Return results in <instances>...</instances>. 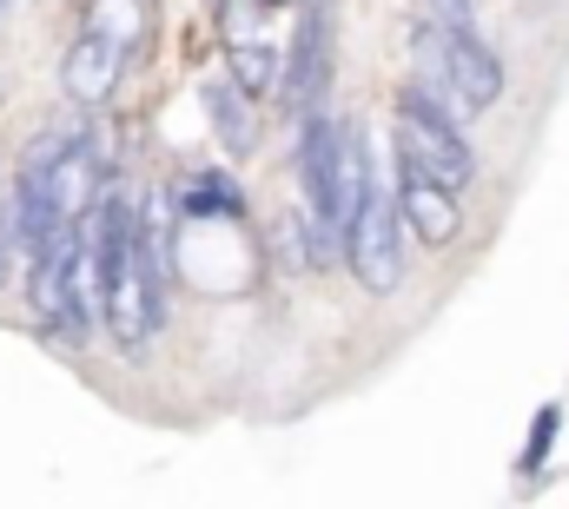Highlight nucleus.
Masks as SVG:
<instances>
[{
  "label": "nucleus",
  "instance_id": "obj_4",
  "mask_svg": "<svg viewBox=\"0 0 569 509\" xmlns=\"http://www.w3.org/2000/svg\"><path fill=\"white\" fill-rule=\"evenodd\" d=\"M331 93V0H305L291 53H284V80H279V107L284 113H318Z\"/></svg>",
  "mask_w": 569,
  "mask_h": 509
},
{
  "label": "nucleus",
  "instance_id": "obj_1",
  "mask_svg": "<svg viewBox=\"0 0 569 509\" xmlns=\"http://www.w3.org/2000/svg\"><path fill=\"white\" fill-rule=\"evenodd\" d=\"M345 258H351V278L371 298H391L405 285V219H398V192L385 186L365 127H351V226H345Z\"/></svg>",
  "mask_w": 569,
  "mask_h": 509
},
{
  "label": "nucleus",
  "instance_id": "obj_2",
  "mask_svg": "<svg viewBox=\"0 0 569 509\" xmlns=\"http://www.w3.org/2000/svg\"><path fill=\"white\" fill-rule=\"evenodd\" d=\"M298 186H305V219L325 239V252H345L351 226V120L338 113H305L298 127Z\"/></svg>",
  "mask_w": 569,
  "mask_h": 509
},
{
  "label": "nucleus",
  "instance_id": "obj_16",
  "mask_svg": "<svg viewBox=\"0 0 569 509\" xmlns=\"http://www.w3.org/2000/svg\"><path fill=\"white\" fill-rule=\"evenodd\" d=\"M259 7H284V0H259Z\"/></svg>",
  "mask_w": 569,
  "mask_h": 509
},
{
  "label": "nucleus",
  "instance_id": "obj_10",
  "mask_svg": "<svg viewBox=\"0 0 569 509\" xmlns=\"http://www.w3.org/2000/svg\"><path fill=\"white\" fill-rule=\"evenodd\" d=\"M206 127H212V139L232 152V159H246L252 146H259V100H246L232 80H206Z\"/></svg>",
  "mask_w": 569,
  "mask_h": 509
},
{
  "label": "nucleus",
  "instance_id": "obj_13",
  "mask_svg": "<svg viewBox=\"0 0 569 509\" xmlns=\"http://www.w3.org/2000/svg\"><path fill=\"white\" fill-rule=\"evenodd\" d=\"M425 7H430L425 20H437L443 33H477V7L470 0H425Z\"/></svg>",
  "mask_w": 569,
  "mask_h": 509
},
{
  "label": "nucleus",
  "instance_id": "obj_15",
  "mask_svg": "<svg viewBox=\"0 0 569 509\" xmlns=\"http://www.w3.org/2000/svg\"><path fill=\"white\" fill-rule=\"evenodd\" d=\"M557 417H563V410H543V417H537V430H530V450H523V470H537V463H543V450L557 443Z\"/></svg>",
  "mask_w": 569,
  "mask_h": 509
},
{
  "label": "nucleus",
  "instance_id": "obj_12",
  "mask_svg": "<svg viewBox=\"0 0 569 509\" xmlns=\"http://www.w3.org/2000/svg\"><path fill=\"white\" fill-rule=\"evenodd\" d=\"M87 27L107 33V40H120V47L133 53L146 33H152V13H146V0H93V7H87Z\"/></svg>",
  "mask_w": 569,
  "mask_h": 509
},
{
  "label": "nucleus",
  "instance_id": "obj_3",
  "mask_svg": "<svg viewBox=\"0 0 569 509\" xmlns=\"http://www.w3.org/2000/svg\"><path fill=\"white\" fill-rule=\"evenodd\" d=\"M398 152L418 159L430 179L450 186V192H463V186L477 179V152H470V139L457 132V120L443 113V100L430 93L425 80H411V87L398 93Z\"/></svg>",
  "mask_w": 569,
  "mask_h": 509
},
{
  "label": "nucleus",
  "instance_id": "obj_8",
  "mask_svg": "<svg viewBox=\"0 0 569 509\" xmlns=\"http://www.w3.org/2000/svg\"><path fill=\"white\" fill-rule=\"evenodd\" d=\"M127 60H133V53H127L120 40H107V33H93V27H80V40L67 47V67H60L67 100H73L80 113H100V107L113 100V87H120Z\"/></svg>",
  "mask_w": 569,
  "mask_h": 509
},
{
  "label": "nucleus",
  "instance_id": "obj_5",
  "mask_svg": "<svg viewBox=\"0 0 569 509\" xmlns=\"http://www.w3.org/2000/svg\"><path fill=\"white\" fill-rule=\"evenodd\" d=\"M27 311H33V325H40L47 338H60V345H87V338H93V325H87L80 305H73V232H67L60 246H47V252L27 258Z\"/></svg>",
  "mask_w": 569,
  "mask_h": 509
},
{
  "label": "nucleus",
  "instance_id": "obj_9",
  "mask_svg": "<svg viewBox=\"0 0 569 509\" xmlns=\"http://www.w3.org/2000/svg\"><path fill=\"white\" fill-rule=\"evenodd\" d=\"M166 206H172V219H232V226L246 219V192H239V179L219 172V166H186V172L172 179Z\"/></svg>",
  "mask_w": 569,
  "mask_h": 509
},
{
  "label": "nucleus",
  "instance_id": "obj_17",
  "mask_svg": "<svg viewBox=\"0 0 569 509\" xmlns=\"http://www.w3.org/2000/svg\"><path fill=\"white\" fill-rule=\"evenodd\" d=\"M7 7H13V0H0V13H7Z\"/></svg>",
  "mask_w": 569,
  "mask_h": 509
},
{
  "label": "nucleus",
  "instance_id": "obj_14",
  "mask_svg": "<svg viewBox=\"0 0 569 509\" xmlns=\"http://www.w3.org/2000/svg\"><path fill=\"white\" fill-rule=\"evenodd\" d=\"M13 265H20V232H13V206L0 199V285L13 278Z\"/></svg>",
  "mask_w": 569,
  "mask_h": 509
},
{
  "label": "nucleus",
  "instance_id": "obj_7",
  "mask_svg": "<svg viewBox=\"0 0 569 509\" xmlns=\"http://www.w3.org/2000/svg\"><path fill=\"white\" fill-rule=\"evenodd\" d=\"M391 192H398V219H405L425 246H450V239L463 232V206H457V192L437 186L425 166L405 159V152H398V186H391Z\"/></svg>",
  "mask_w": 569,
  "mask_h": 509
},
{
  "label": "nucleus",
  "instance_id": "obj_11",
  "mask_svg": "<svg viewBox=\"0 0 569 509\" xmlns=\"http://www.w3.org/2000/svg\"><path fill=\"white\" fill-rule=\"evenodd\" d=\"M226 80L246 93V100H272L284 80V53L259 33H226Z\"/></svg>",
  "mask_w": 569,
  "mask_h": 509
},
{
  "label": "nucleus",
  "instance_id": "obj_6",
  "mask_svg": "<svg viewBox=\"0 0 569 509\" xmlns=\"http://www.w3.org/2000/svg\"><path fill=\"white\" fill-rule=\"evenodd\" d=\"M437 93H450V107H463V113H490L503 100V60H497V47L483 33H443V87Z\"/></svg>",
  "mask_w": 569,
  "mask_h": 509
}]
</instances>
